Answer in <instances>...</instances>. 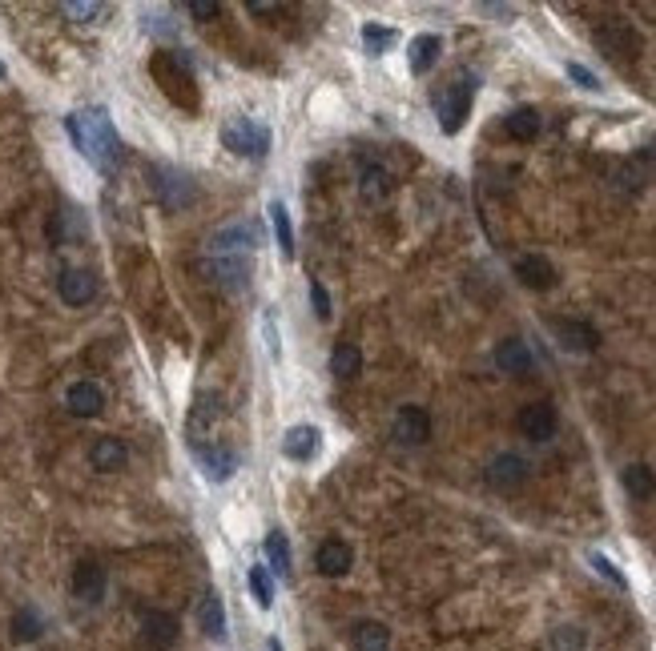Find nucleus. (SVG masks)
Segmentation results:
<instances>
[{
	"label": "nucleus",
	"mask_w": 656,
	"mask_h": 651,
	"mask_svg": "<svg viewBox=\"0 0 656 651\" xmlns=\"http://www.w3.org/2000/svg\"><path fill=\"white\" fill-rule=\"evenodd\" d=\"M65 129L73 137L77 154L89 161L93 169L101 173H113L117 161H121V137L109 121L105 109H77V113L65 117Z\"/></svg>",
	"instance_id": "obj_1"
},
{
	"label": "nucleus",
	"mask_w": 656,
	"mask_h": 651,
	"mask_svg": "<svg viewBox=\"0 0 656 651\" xmlns=\"http://www.w3.org/2000/svg\"><path fill=\"white\" fill-rule=\"evenodd\" d=\"M149 73L161 85V93L174 101L177 109H186V113H194L198 109V77H194V65H189L186 53H177V48H161V53L149 57Z\"/></svg>",
	"instance_id": "obj_2"
},
{
	"label": "nucleus",
	"mask_w": 656,
	"mask_h": 651,
	"mask_svg": "<svg viewBox=\"0 0 656 651\" xmlns=\"http://www.w3.org/2000/svg\"><path fill=\"white\" fill-rule=\"evenodd\" d=\"M221 145H226L234 157L262 161L270 154V129L254 117H230L226 125H221Z\"/></svg>",
	"instance_id": "obj_3"
},
{
	"label": "nucleus",
	"mask_w": 656,
	"mask_h": 651,
	"mask_svg": "<svg viewBox=\"0 0 656 651\" xmlns=\"http://www.w3.org/2000/svg\"><path fill=\"white\" fill-rule=\"evenodd\" d=\"M471 101H476V77H459L451 85H443L436 93V117L443 133H459L463 121L471 113Z\"/></svg>",
	"instance_id": "obj_4"
},
{
	"label": "nucleus",
	"mask_w": 656,
	"mask_h": 651,
	"mask_svg": "<svg viewBox=\"0 0 656 651\" xmlns=\"http://www.w3.org/2000/svg\"><path fill=\"white\" fill-rule=\"evenodd\" d=\"M597 48L608 60H632L640 53V33L632 25H620V20H608V25L597 28Z\"/></svg>",
	"instance_id": "obj_5"
},
{
	"label": "nucleus",
	"mask_w": 656,
	"mask_h": 651,
	"mask_svg": "<svg viewBox=\"0 0 656 651\" xmlns=\"http://www.w3.org/2000/svg\"><path fill=\"white\" fill-rule=\"evenodd\" d=\"M262 246V229L258 221H238V226H226L210 238V253L214 258H226V253H250Z\"/></svg>",
	"instance_id": "obj_6"
},
{
	"label": "nucleus",
	"mask_w": 656,
	"mask_h": 651,
	"mask_svg": "<svg viewBox=\"0 0 656 651\" xmlns=\"http://www.w3.org/2000/svg\"><path fill=\"white\" fill-rule=\"evenodd\" d=\"M194 454H198V463H201V475H206L210 483H230L238 475V466H242V459H238V451H230V446H221V443H201V446H194Z\"/></svg>",
	"instance_id": "obj_7"
},
{
	"label": "nucleus",
	"mask_w": 656,
	"mask_h": 651,
	"mask_svg": "<svg viewBox=\"0 0 656 651\" xmlns=\"http://www.w3.org/2000/svg\"><path fill=\"white\" fill-rule=\"evenodd\" d=\"M154 189H157V197H161V206L166 209H186V206H194L198 201V189H194V181L186 177V173H177V169H154Z\"/></svg>",
	"instance_id": "obj_8"
},
{
	"label": "nucleus",
	"mask_w": 656,
	"mask_h": 651,
	"mask_svg": "<svg viewBox=\"0 0 656 651\" xmlns=\"http://www.w3.org/2000/svg\"><path fill=\"white\" fill-rule=\"evenodd\" d=\"M282 454H286L290 463H315L318 454H322V431L318 426H310V422H298V426H290L286 434H282Z\"/></svg>",
	"instance_id": "obj_9"
},
{
	"label": "nucleus",
	"mask_w": 656,
	"mask_h": 651,
	"mask_svg": "<svg viewBox=\"0 0 656 651\" xmlns=\"http://www.w3.org/2000/svg\"><path fill=\"white\" fill-rule=\"evenodd\" d=\"M516 426H520V434H523L528 443H548L552 434H556V426H560L556 406H552V402H532V406H523Z\"/></svg>",
	"instance_id": "obj_10"
},
{
	"label": "nucleus",
	"mask_w": 656,
	"mask_h": 651,
	"mask_svg": "<svg viewBox=\"0 0 656 651\" xmlns=\"http://www.w3.org/2000/svg\"><path fill=\"white\" fill-rule=\"evenodd\" d=\"M391 434L403 446H423L431 439V414L423 406H399L395 422H391Z\"/></svg>",
	"instance_id": "obj_11"
},
{
	"label": "nucleus",
	"mask_w": 656,
	"mask_h": 651,
	"mask_svg": "<svg viewBox=\"0 0 656 651\" xmlns=\"http://www.w3.org/2000/svg\"><path fill=\"white\" fill-rule=\"evenodd\" d=\"M552 334H556L560 346L572 354H592L600 346V330L592 322H580V318H556L552 322Z\"/></svg>",
	"instance_id": "obj_12"
},
{
	"label": "nucleus",
	"mask_w": 656,
	"mask_h": 651,
	"mask_svg": "<svg viewBox=\"0 0 656 651\" xmlns=\"http://www.w3.org/2000/svg\"><path fill=\"white\" fill-rule=\"evenodd\" d=\"M210 273H214V282L221 290L230 293H242L250 286V258L246 253H226V258H214L210 261Z\"/></svg>",
	"instance_id": "obj_13"
},
{
	"label": "nucleus",
	"mask_w": 656,
	"mask_h": 651,
	"mask_svg": "<svg viewBox=\"0 0 656 651\" xmlns=\"http://www.w3.org/2000/svg\"><path fill=\"white\" fill-rule=\"evenodd\" d=\"M177 619L169 615V612H145L141 615V639H145V647H154V651H169L177 644Z\"/></svg>",
	"instance_id": "obj_14"
},
{
	"label": "nucleus",
	"mask_w": 656,
	"mask_h": 651,
	"mask_svg": "<svg viewBox=\"0 0 656 651\" xmlns=\"http://www.w3.org/2000/svg\"><path fill=\"white\" fill-rule=\"evenodd\" d=\"M488 483L496 486V491H516V486L528 483V463H523L520 454H496V459L488 463Z\"/></svg>",
	"instance_id": "obj_15"
},
{
	"label": "nucleus",
	"mask_w": 656,
	"mask_h": 651,
	"mask_svg": "<svg viewBox=\"0 0 656 651\" xmlns=\"http://www.w3.org/2000/svg\"><path fill=\"white\" fill-rule=\"evenodd\" d=\"M350 563H355V551H350V543H342V539H322L318 551H315V567L327 579H339L350 571Z\"/></svg>",
	"instance_id": "obj_16"
},
{
	"label": "nucleus",
	"mask_w": 656,
	"mask_h": 651,
	"mask_svg": "<svg viewBox=\"0 0 656 651\" xmlns=\"http://www.w3.org/2000/svg\"><path fill=\"white\" fill-rule=\"evenodd\" d=\"M105 587H109L105 567L93 563V559L77 563V571H73V595L77 599H85V603H101V599H105Z\"/></svg>",
	"instance_id": "obj_17"
},
{
	"label": "nucleus",
	"mask_w": 656,
	"mask_h": 651,
	"mask_svg": "<svg viewBox=\"0 0 656 651\" xmlns=\"http://www.w3.org/2000/svg\"><path fill=\"white\" fill-rule=\"evenodd\" d=\"M57 290H60V302H65V306H85V302H93V293H97V278L89 270H65L57 278Z\"/></svg>",
	"instance_id": "obj_18"
},
{
	"label": "nucleus",
	"mask_w": 656,
	"mask_h": 651,
	"mask_svg": "<svg viewBox=\"0 0 656 651\" xmlns=\"http://www.w3.org/2000/svg\"><path fill=\"white\" fill-rule=\"evenodd\" d=\"M516 278L528 290H552L556 286V266H552L543 253H523V258L516 261Z\"/></svg>",
	"instance_id": "obj_19"
},
{
	"label": "nucleus",
	"mask_w": 656,
	"mask_h": 651,
	"mask_svg": "<svg viewBox=\"0 0 656 651\" xmlns=\"http://www.w3.org/2000/svg\"><path fill=\"white\" fill-rule=\"evenodd\" d=\"M65 406L73 414H81V419H93V414H101V406H105V390H101L97 382H73L65 394Z\"/></svg>",
	"instance_id": "obj_20"
},
{
	"label": "nucleus",
	"mask_w": 656,
	"mask_h": 651,
	"mask_svg": "<svg viewBox=\"0 0 656 651\" xmlns=\"http://www.w3.org/2000/svg\"><path fill=\"white\" fill-rule=\"evenodd\" d=\"M496 366L503 374H528L532 366H536V358H532V350L523 338H503L496 346Z\"/></svg>",
	"instance_id": "obj_21"
},
{
	"label": "nucleus",
	"mask_w": 656,
	"mask_h": 651,
	"mask_svg": "<svg viewBox=\"0 0 656 651\" xmlns=\"http://www.w3.org/2000/svg\"><path fill=\"white\" fill-rule=\"evenodd\" d=\"M439 53H443V40H439L436 33H423V37H415V40L407 45L411 73H415V77L431 73V69H436V60H439Z\"/></svg>",
	"instance_id": "obj_22"
},
{
	"label": "nucleus",
	"mask_w": 656,
	"mask_h": 651,
	"mask_svg": "<svg viewBox=\"0 0 656 651\" xmlns=\"http://www.w3.org/2000/svg\"><path fill=\"white\" fill-rule=\"evenodd\" d=\"M198 624H201V632H206L210 639H226V607H221V595L218 592L201 595Z\"/></svg>",
	"instance_id": "obj_23"
},
{
	"label": "nucleus",
	"mask_w": 656,
	"mask_h": 651,
	"mask_svg": "<svg viewBox=\"0 0 656 651\" xmlns=\"http://www.w3.org/2000/svg\"><path fill=\"white\" fill-rule=\"evenodd\" d=\"M350 644H355V651H387L391 632H387V624H379V619H359L355 632H350Z\"/></svg>",
	"instance_id": "obj_24"
},
{
	"label": "nucleus",
	"mask_w": 656,
	"mask_h": 651,
	"mask_svg": "<svg viewBox=\"0 0 656 651\" xmlns=\"http://www.w3.org/2000/svg\"><path fill=\"white\" fill-rule=\"evenodd\" d=\"M330 374H335L339 382H350L362 374V354L355 342H339L335 350H330Z\"/></svg>",
	"instance_id": "obj_25"
},
{
	"label": "nucleus",
	"mask_w": 656,
	"mask_h": 651,
	"mask_svg": "<svg viewBox=\"0 0 656 651\" xmlns=\"http://www.w3.org/2000/svg\"><path fill=\"white\" fill-rule=\"evenodd\" d=\"M359 189H362V201H387L391 197V189H395V177H391L382 165H367L362 169V181H359Z\"/></svg>",
	"instance_id": "obj_26"
},
{
	"label": "nucleus",
	"mask_w": 656,
	"mask_h": 651,
	"mask_svg": "<svg viewBox=\"0 0 656 651\" xmlns=\"http://www.w3.org/2000/svg\"><path fill=\"white\" fill-rule=\"evenodd\" d=\"M125 459H129V451L121 439H97L93 451H89V463H93L97 471H121Z\"/></svg>",
	"instance_id": "obj_27"
},
{
	"label": "nucleus",
	"mask_w": 656,
	"mask_h": 651,
	"mask_svg": "<svg viewBox=\"0 0 656 651\" xmlns=\"http://www.w3.org/2000/svg\"><path fill=\"white\" fill-rule=\"evenodd\" d=\"M270 226H274V238H278V250H282V258L286 261H295V226H290V213H286V206L274 197L270 201Z\"/></svg>",
	"instance_id": "obj_28"
},
{
	"label": "nucleus",
	"mask_w": 656,
	"mask_h": 651,
	"mask_svg": "<svg viewBox=\"0 0 656 651\" xmlns=\"http://www.w3.org/2000/svg\"><path fill=\"white\" fill-rule=\"evenodd\" d=\"M503 129H508V137H516V141H536L540 137V113L532 105H520L516 113L503 121Z\"/></svg>",
	"instance_id": "obj_29"
},
{
	"label": "nucleus",
	"mask_w": 656,
	"mask_h": 651,
	"mask_svg": "<svg viewBox=\"0 0 656 651\" xmlns=\"http://www.w3.org/2000/svg\"><path fill=\"white\" fill-rule=\"evenodd\" d=\"M624 491H629L632 498H652L656 495V471L652 466H644V463H632L629 471H624Z\"/></svg>",
	"instance_id": "obj_30"
},
{
	"label": "nucleus",
	"mask_w": 656,
	"mask_h": 651,
	"mask_svg": "<svg viewBox=\"0 0 656 651\" xmlns=\"http://www.w3.org/2000/svg\"><path fill=\"white\" fill-rule=\"evenodd\" d=\"M266 559H270V567H274L282 579H290V543H286V535L282 531L266 535Z\"/></svg>",
	"instance_id": "obj_31"
},
{
	"label": "nucleus",
	"mask_w": 656,
	"mask_h": 651,
	"mask_svg": "<svg viewBox=\"0 0 656 651\" xmlns=\"http://www.w3.org/2000/svg\"><path fill=\"white\" fill-rule=\"evenodd\" d=\"M246 583H250V592H254L262 612H270V607H274V583H270V571H266V567H250V571H246Z\"/></svg>",
	"instance_id": "obj_32"
},
{
	"label": "nucleus",
	"mask_w": 656,
	"mask_h": 651,
	"mask_svg": "<svg viewBox=\"0 0 656 651\" xmlns=\"http://www.w3.org/2000/svg\"><path fill=\"white\" fill-rule=\"evenodd\" d=\"M362 45H367L371 57L387 53V48L395 45V28H387V25H362Z\"/></svg>",
	"instance_id": "obj_33"
},
{
	"label": "nucleus",
	"mask_w": 656,
	"mask_h": 651,
	"mask_svg": "<svg viewBox=\"0 0 656 651\" xmlns=\"http://www.w3.org/2000/svg\"><path fill=\"white\" fill-rule=\"evenodd\" d=\"M13 635L20 639V644H33V639H40V615L33 612V607H20V612L13 615Z\"/></svg>",
	"instance_id": "obj_34"
},
{
	"label": "nucleus",
	"mask_w": 656,
	"mask_h": 651,
	"mask_svg": "<svg viewBox=\"0 0 656 651\" xmlns=\"http://www.w3.org/2000/svg\"><path fill=\"white\" fill-rule=\"evenodd\" d=\"M262 338H266L270 362H282V338H278V326H274V310L262 314Z\"/></svg>",
	"instance_id": "obj_35"
},
{
	"label": "nucleus",
	"mask_w": 656,
	"mask_h": 651,
	"mask_svg": "<svg viewBox=\"0 0 656 651\" xmlns=\"http://www.w3.org/2000/svg\"><path fill=\"white\" fill-rule=\"evenodd\" d=\"M552 651H584V632L580 627H556L552 632Z\"/></svg>",
	"instance_id": "obj_36"
},
{
	"label": "nucleus",
	"mask_w": 656,
	"mask_h": 651,
	"mask_svg": "<svg viewBox=\"0 0 656 651\" xmlns=\"http://www.w3.org/2000/svg\"><path fill=\"white\" fill-rule=\"evenodd\" d=\"M306 290H310V302H315L318 322H330V314H335V310H330V293H327V286H322L318 278H310V286H306Z\"/></svg>",
	"instance_id": "obj_37"
},
{
	"label": "nucleus",
	"mask_w": 656,
	"mask_h": 651,
	"mask_svg": "<svg viewBox=\"0 0 656 651\" xmlns=\"http://www.w3.org/2000/svg\"><path fill=\"white\" fill-rule=\"evenodd\" d=\"M588 563L597 567V571H600L604 579H612V583H617V587H629V583H624V575L617 571V563H612V559H604L600 551H592V555H588Z\"/></svg>",
	"instance_id": "obj_38"
},
{
	"label": "nucleus",
	"mask_w": 656,
	"mask_h": 651,
	"mask_svg": "<svg viewBox=\"0 0 656 651\" xmlns=\"http://www.w3.org/2000/svg\"><path fill=\"white\" fill-rule=\"evenodd\" d=\"M568 77L576 80L580 89H588V93H597L600 89V80H597V73H592V69H584V65H576V60H568Z\"/></svg>",
	"instance_id": "obj_39"
},
{
	"label": "nucleus",
	"mask_w": 656,
	"mask_h": 651,
	"mask_svg": "<svg viewBox=\"0 0 656 651\" xmlns=\"http://www.w3.org/2000/svg\"><path fill=\"white\" fill-rule=\"evenodd\" d=\"M186 8H189V16H194V20H214V16L221 13L218 0H189Z\"/></svg>",
	"instance_id": "obj_40"
},
{
	"label": "nucleus",
	"mask_w": 656,
	"mask_h": 651,
	"mask_svg": "<svg viewBox=\"0 0 656 651\" xmlns=\"http://www.w3.org/2000/svg\"><path fill=\"white\" fill-rule=\"evenodd\" d=\"M65 13L77 16V20H93V16L105 13V5H93V0H85V5H81V0H73V5H65Z\"/></svg>",
	"instance_id": "obj_41"
},
{
	"label": "nucleus",
	"mask_w": 656,
	"mask_h": 651,
	"mask_svg": "<svg viewBox=\"0 0 656 651\" xmlns=\"http://www.w3.org/2000/svg\"><path fill=\"white\" fill-rule=\"evenodd\" d=\"M617 181H620V189H640V169L637 165H620V173H617Z\"/></svg>",
	"instance_id": "obj_42"
},
{
	"label": "nucleus",
	"mask_w": 656,
	"mask_h": 651,
	"mask_svg": "<svg viewBox=\"0 0 656 651\" xmlns=\"http://www.w3.org/2000/svg\"><path fill=\"white\" fill-rule=\"evenodd\" d=\"M250 13H262V16H266V13H278V5H262V0H254V5H250Z\"/></svg>",
	"instance_id": "obj_43"
},
{
	"label": "nucleus",
	"mask_w": 656,
	"mask_h": 651,
	"mask_svg": "<svg viewBox=\"0 0 656 651\" xmlns=\"http://www.w3.org/2000/svg\"><path fill=\"white\" fill-rule=\"evenodd\" d=\"M644 157H649V161H656V137L649 141V149H644Z\"/></svg>",
	"instance_id": "obj_44"
},
{
	"label": "nucleus",
	"mask_w": 656,
	"mask_h": 651,
	"mask_svg": "<svg viewBox=\"0 0 656 651\" xmlns=\"http://www.w3.org/2000/svg\"><path fill=\"white\" fill-rule=\"evenodd\" d=\"M0 77H5V60H0Z\"/></svg>",
	"instance_id": "obj_45"
}]
</instances>
